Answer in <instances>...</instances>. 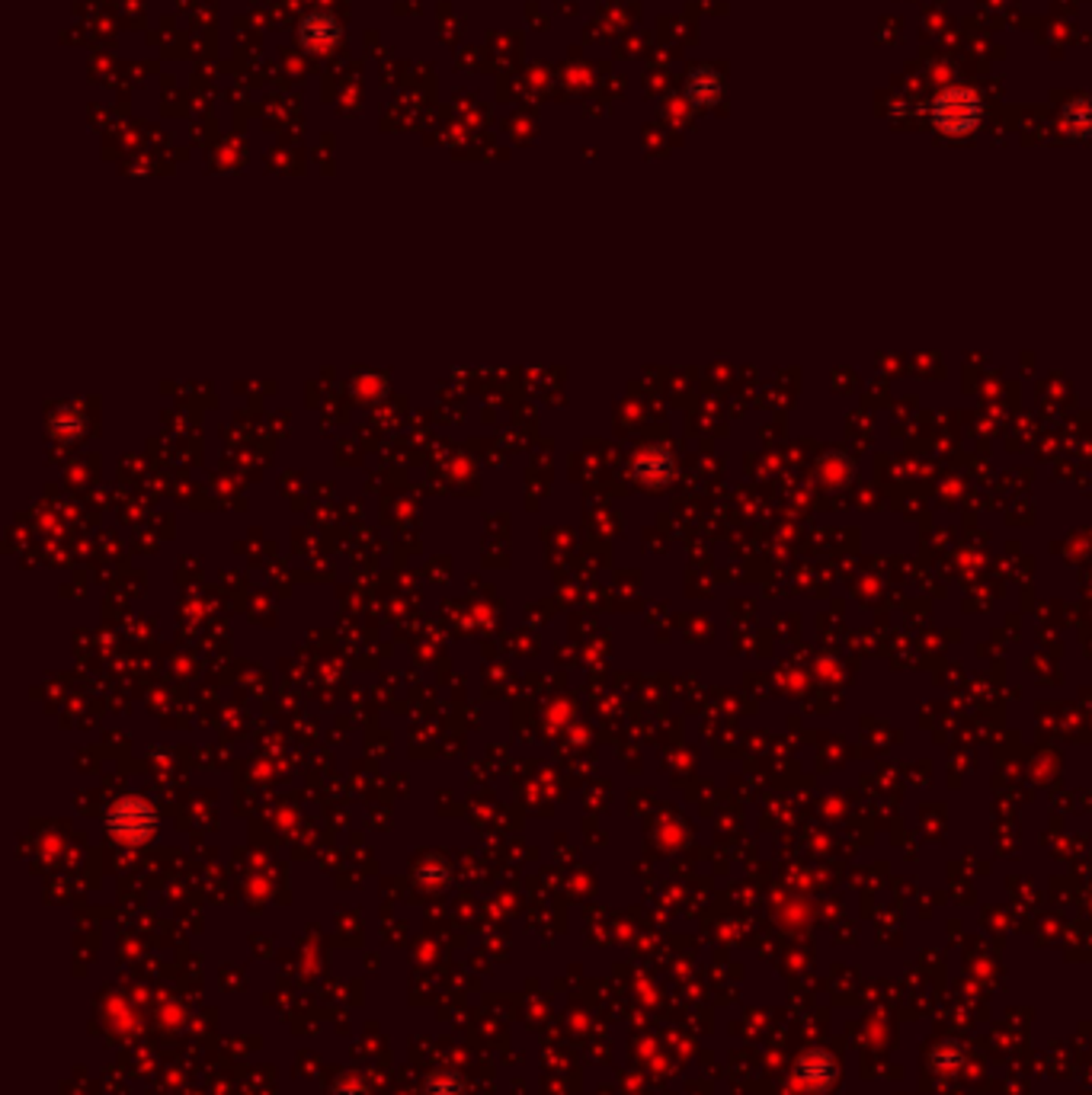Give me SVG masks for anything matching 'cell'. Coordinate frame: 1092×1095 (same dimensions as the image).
<instances>
[{
    "instance_id": "1",
    "label": "cell",
    "mask_w": 1092,
    "mask_h": 1095,
    "mask_svg": "<svg viewBox=\"0 0 1092 1095\" xmlns=\"http://www.w3.org/2000/svg\"><path fill=\"white\" fill-rule=\"evenodd\" d=\"M980 112H984V106H980L977 93L964 90V87H948L935 96V103H932V119L948 135H964V132L977 129Z\"/></svg>"
},
{
    "instance_id": "2",
    "label": "cell",
    "mask_w": 1092,
    "mask_h": 1095,
    "mask_svg": "<svg viewBox=\"0 0 1092 1095\" xmlns=\"http://www.w3.org/2000/svg\"><path fill=\"white\" fill-rule=\"evenodd\" d=\"M296 36H299V46L304 52L327 55L333 49H340V42H343V23L333 17V13H327V10H314V13H307V17L299 23V33Z\"/></svg>"
},
{
    "instance_id": "3",
    "label": "cell",
    "mask_w": 1092,
    "mask_h": 1095,
    "mask_svg": "<svg viewBox=\"0 0 1092 1095\" xmlns=\"http://www.w3.org/2000/svg\"><path fill=\"white\" fill-rule=\"evenodd\" d=\"M685 96L695 103V106H715L721 103L724 96V80L718 71H711V67H695V71L689 74V80H685Z\"/></svg>"
},
{
    "instance_id": "4",
    "label": "cell",
    "mask_w": 1092,
    "mask_h": 1095,
    "mask_svg": "<svg viewBox=\"0 0 1092 1095\" xmlns=\"http://www.w3.org/2000/svg\"><path fill=\"white\" fill-rule=\"evenodd\" d=\"M1063 125H1067V132H1073V135H1089L1092 132V100L1089 96H1080V100H1073L1067 109H1063Z\"/></svg>"
}]
</instances>
